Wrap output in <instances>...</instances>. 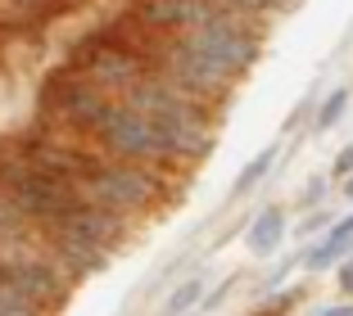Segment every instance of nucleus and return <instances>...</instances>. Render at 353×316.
I'll return each instance as SVG.
<instances>
[{"mask_svg": "<svg viewBox=\"0 0 353 316\" xmlns=\"http://www.w3.org/2000/svg\"><path fill=\"white\" fill-rule=\"evenodd\" d=\"M63 68L68 72H77L82 82H91L95 91H104V95H123V91H132L141 77H150V63L141 59V54L132 50V45L118 36L114 28H91V32H82L73 45H68V59H63Z\"/></svg>", "mask_w": 353, "mask_h": 316, "instance_id": "20e7f679", "label": "nucleus"}, {"mask_svg": "<svg viewBox=\"0 0 353 316\" xmlns=\"http://www.w3.org/2000/svg\"><path fill=\"white\" fill-rule=\"evenodd\" d=\"M109 104H114V95L95 91L91 82H82V77H77V72H68L63 63L54 72H46L41 91H37V113H41V123L63 127V131L82 136V140L91 136L95 118H100ZM86 145H91V140H86Z\"/></svg>", "mask_w": 353, "mask_h": 316, "instance_id": "423d86ee", "label": "nucleus"}, {"mask_svg": "<svg viewBox=\"0 0 353 316\" xmlns=\"http://www.w3.org/2000/svg\"><path fill=\"white\" fill-rule=\"evenodd\" d=\"M340 289L353 298V257H344V266H340Z\"/></svg>", "mask_w": 353, "mask_h": 316, "instance_id": "6ab92c4d", "label": "nucleus"}, {"mask_svg": "<svg viewBox=\"0 0 353 316\" xmlns=\"http://www.w3.org/2000/svg\"><path fill=\"white\" fill-rule=\"evenodd\" d=\"M227 289H231V280H227V285H222V289H218V294H208V298H204V312H213V307H218V303H222V298H227Z\"/></svg>", "mask_w": 353, "mask_h": 316, "instance_id": "aec40b11", "label": "nucleus"}, {"mask_svg": "<svg viewBox=\"0 0 353 316\" xmlns=\"http://www.w3.org/2000/svg\"><path fill=\"white\" fill-rule=\"evenodd\" d=\"M326 235H335V240H344V244H349V240H353V213H349V217H340V222H335Z\"/></svg>", "mask_w": 353, "mask_h": 316, "instance_id": "a211bd4d", "label": "nucleus"}, {"mask_svg": "<svg viewBox=\"0 0 353 316\" xmlns=\"http://www.w3.org/2000/svg\"><path fill=\"white\" fill-rule=\"evenodd\" d=\"M118 100L163 131L172 163H195V158H204L213 149V109L204 100H195V95H186L181 86H172L168 77H159V72L141 77Z\"/></svg>", "mask_w": 353, "mask_h": 316, "instance_id": "f257e3e1", "label": "nucleus"}, {"mask_svg": "<svg viewBox=\"0 0 353 316\" xmlns=\"http://www.w3.org/2000/svg\"><path fill=\"white\" fill-rule=\"evenodd\" d=\"M317 316H353V303H340V307H322Z\"/></svg>", "mask_w": 353, "mask_h": 316, "instance_id": "412c9836", "label": "nucleus"}, {"mask_svg": "<svg viewBox=\"0 0 353 316\" xmlns=\"http://www.w3.org/2000/svg\"><path fill=\"white\" fill-rule=\"evenodd\" d=\"M331 213H322V208H312L308 217H303V226H299V235H317V231H331Z\"/></svg>", "mask_w": 353, "mask_h": 316, "instance_id": "2eb2a0df", "label": "nucleus"}, {"mask_svg": "<svg viewBox=\"0 0 353 316\" xmlns=\"http://www.w3.org/2000/svg\"><path fill=\"white\" fill-rule=\"evenodd\" d=\"M322 194H326V181H322V176H312V181L303 185V199H299V204L303 208H317V199H322Z\"/></svg>", "mask_w": 353, "mask_h": 316, "instance_id": "f3484780", "label": "nucleus"}, {"mask_svg": "<svg viewBox=\"0 0 353 316\" xmlns=\"http://www.w3.org/2000/svg\"><path fill=\"white\" fill-rule=\"evenodd\" d=\"M86 140L95 145V154H109V158H123V163H145V167L172 163V149H168L163 131L150 118H141L136 109H127L123 100H114L95 118Z\"/></svg>", "mask_w": 353, "mask_h": 316, "instance_id": "39448f33", "label": "nucleus"}, {"mask_svg": "<svg viewBox=\"0 0 353 316\" xmlns=\"http://www.w3.org/2000/svg\"><path fill=\"white\" fill-rule=\"evenodd\" d=\"M272 163H276V145H268V149H259V154L250 158V163L240 167V176L231 181V199H245V194H250L254 185H259L263 176L272 172Z\"/></svg>", "mask_w": 353, "mask_h": 316, "instance_id": "9d476101", "label": "nucleus"}, {"mask_svg": "<svg viewBox=\"0 0 353 316\" xmlns=\"http://www.w3.org/2000/svg\"><path fill=\"white\" fill-rule=\"evenodd\" d=\"M349 249H353V240L344 244V240H335V235H326L322 244H312V249H308V257H303V262H308L312 271H322V266H335V262H340L344 253H349Z\"/></svg>", "mask_w": 353, "mask_h": 316, "instance_id": "ddd939ff", "label": "nucleus"}, {"mask_svg": "<svg viewBox=\"0 0 353 316\" xmlns=\"http://www.w3.org/2000/svg\"><path fill=\"white\" fill-rule=\"evenodd\" d=\"M349 95H353L349 86H335V91L317 104V113H312V131H331V127L344 118V109H349Z\"/></svg>", "mask_w": 353, "mask_h": 316, "instance_id": "9b49d317", "label": "nucleus"}, {"mask_svg": "<svg viewBox=\"0 0 353 316\" xmlns=\"http://www.w3.org/2000/svg\"><path fill=\"white\" fill-rule=\"evenodd\" d=\"M0 316H46V312L32 303V298H23L19 289H14L10 280L0 275Z\"/></svg>", "mask_w": 353, "mask_h": 316, "instance_id": "4468645a", "label": "nucleus"}, {"mask_svg": "<svg viewBox=\"0 0 353 316\" xmlns=\"http://www.w3.org/2000/svg\"><path fill=\"white\" fill-rule=\"evenodd\" d=\"M344 194H349V204H353V176H349V181H344Z\"/></svg>", "mask_w": 353, "mask_h": 316, "instance_id": "4be33fe9", "label": "nucleus"}, {"mask_svg": "<svg viewBox=\"0 0 353 316\" xmlns=\"http://www.w3.org/2000/svg\"><path fill=\"white\" fill-rule=\"evenodd\" d=\"M281 240H285V213H281L276 204H268L250 222V253L254 257H268V253H276V249H281Z\"/></svg>", "mask_w": 353, "mask_h": 316, "instance_id": "1a4fd4ad", "label": "nucleus"}, {"mask_svg": "<svg viewBox=\"0 0 353 316\" xmlns=\"http://www.w3.org/2000/svg\"><path fill=\"white\" fill-rule=\"evenodd\" d=\"M199 294H204V280H199V275H186V280H181V285L168 294V307H163V312H168V316H186L190 307L199 303Z\"/></svg>", "mask_w": 353, "mask_h": 316, "instance_id": "f8f14e48", "label": "nucleus"}, {"mask_svg": "<svg viewBox=\"0 0 353 316\" xmlns=\"http://www.w3.org/2000/svg\"><path fill=\"white\" fill-rule=\"evenodd\" d=\"M176 41H186L190 50L199 54V59H208L213 68L227 77V82H240L245 72L254 68V59H259V36L250 32V23L236 19V14H213L208 23H199L195 32H186V36H176Z\"/></svg>", "mask_w": 353, "mask_h": 316, "instance_id": "0eeeda50", "label": "nucleus"}, {"mask_svg": "<svg viewBox=\"0 0 353 316\" xmlns=\"http://www.w3.org/2000/svg\"><path fill=\"white\" fill-rule=\"evenodd\" d=\"M132 14L145 23L150 32H159V36H186L199 23L213 19L218 5H213V0H136Z\"/></svg>", "mask_w": 353, "mask_h": 316, "instance_id": "6e6552de", "label": "nucleus"}, {"mask_svg": "<svg viewBox=\"0 0 353 316\" xmlns=\"http://www.w3.org/2000/svg\"><path fill=\"white\" fill-rule=\"evenodd\" d=\"M331 172L340 176V181H349V176H353V140L344 145L340 154H335V163H331Z\"/></svg>", "mask_w": 353, "mask_h": 316, "instance_id": "dca6fc26", "label": "nucleus"}, {"mask_svg": "<svg viewBox=\"0 0 353 316\" xmlns=\"http://www.w3.org/2000/svg\"><path fill=\"white\" fill-rule=\"evenodd\" d=\"M163 194H168V176L159 172V167L123 163V158H100V163L86 172V181H82V199L86 204L123 217V222H132L136 213L159 208Z\"/></svg>", "mask_w": 353, "mask_h": 316, "instance_id": "7ed1b4c3", "label": "nucleus"}, {"mask_svg": "<svg viewBox=\"0 0 353 316\" xmlns=\"http://www.w3.org/2000/svg\"><path fill=\"white\" fill-rule=\"evenodd\" d=\"M41 231H46L50 253L63 262V271L73 275V271H86V266H100L109 257V249L123 244L127 222L114 213H104V208L77 204L68 213H59L54 222H46Z\"/></svg>", "mask_w": 353, "mask_h": 316, "instance_id": "f03ea898", "label": "nucleus"}]
</instances>
